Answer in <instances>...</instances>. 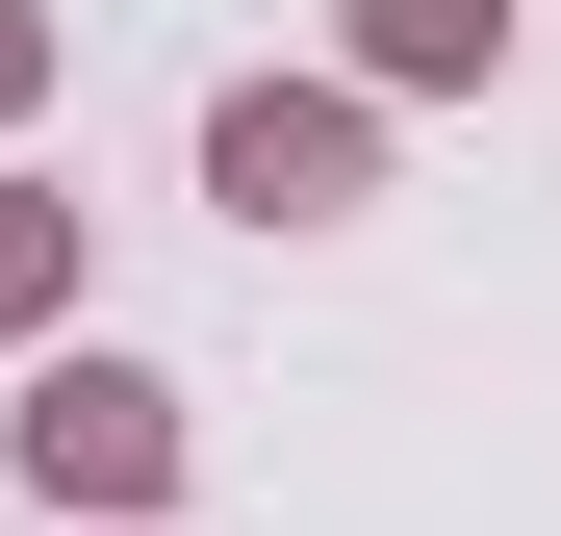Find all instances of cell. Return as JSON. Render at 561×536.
<instances>
[{
	"label": "cell",
	"instance_id": "cell-1",
	"mask_svg": "<svg viewBox=\"0 0 561 536\" xmlns=\"http://www.w3.org/2000/svg\"><path fill=\"white\" fill-rule=\"evenodd\" d=\"M205 205L230 230H357L383 205V103H357V77H230L205 103Z\"/></svg>",
	"mask_w": 561,
	"mask_h": 536
},
{
	"label": "cell",
	"instance_id": "cell-2",
	"mask_svg": "<svg viewBox=\"0 0 561 536\" xmlns=\"http://www.w3.org/2000/svg\"><path fill=\"white\" fill-rule=\"evenodd\" d=\"M0 460L51 486V536H128L179 486V384L153 357H26V409H0Z\"/></svg>",
	"mask_w": 561,
	"mask_h": 536
},
{
	"label": "cell",
	"instance_id": "cell-3",
	"mask_svg": "<svg viewBox=\"0 0 561 536\" xmlns=\"http://www.w3.org/2000/svg\"><path fill=\"white\" fill-rule=\"evenodd\" d=\"M511 77V0H357V103H459Z\"/></svg>",
	"mask_w": 561,
	"mask_h": 536
},
{
	"label": "cell",
	"instance_id": "cell-4",
	"mask_svg": "<svg viewBox=\"0 0 561 536\" xmlns=\"http://www.w3.org/2000/svg\"><path fill=\"white\" fill-rule=\"evenodd\" d=\"M77 332V179H0V357Z\"/></svg>",
	"mask_w": 561,
	"mask_h": 536
},
{
	"label": "cell",
	"instance_id": "cell-5",
	"mask_svg": "<svg viewBox=\"0 0 561 536\" xmlns=\"http://www.w3.org/2000/svg\"><path fill=\"white\" fill-rule=\"evenodd\" d=\"M51 52H77V26H51V0H0V128H26V103H51Z\"/></svg>",
	"mask_w": 561,
	"mask_h": 536
}]
</instances>
